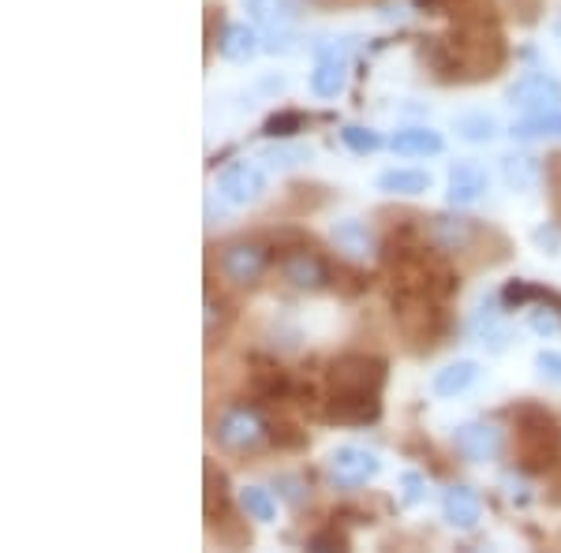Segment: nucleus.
I'll list each match as a JSON object with an SVG mask.
<instances>
[{
  "label": "nucleus",
  "mask_w": 561,
  "mask_h": 553,
  "mask_svg": "<svg viewBox=\"0 0 561 553\" xmlns=\"http://www.w3.org/2000/svg\"><path fill=\"white\" fill-rule=\"evenodd\" d=\"M517 457L531 475H547L561 460V430L547 407L524 404L517 412Z\"/></svg>",
  "instance_id": "nucleus-1"
},
{
  "label": "nucleus",
  "mask_w": 561,
  "mask_h": 553,
  "mask_svg": "<svg viewBox=\"0 0 561 553\" xmlns=\"http://www.w3.org/2000/svg\"><path fill=\"white\" fill-rule=\"evenodd\" d=\"M214 438L229 452H259L266 449V441H274V426L262 419L255 407H229L214 423Z\"/></svg>",
  "instance_id": "nucleus-2"
},
{
  "label": "nucleus",
  "mask_w": 561,
  "mask_h": 553,
  "mask_svg": "<svg viewBox=\"0 0 561 553\" xmlns=\"http://www.w3.org/2000/svg\"><path fill=\"white\" fill-rule=\"evenodd\" d=\"M386 382V362L364 352H348V356L333 359L325 370V385L330 393H378Z\"/></svg>",
  "instance_id": "nucleus-3"
},
{
  "label": "nucleus",
  "mask_w": 561,
  "mask_h": 553,
  "mask_svg": "<svg viewBox=\"0 0 561 553\" xmlns=\"http://www.w3.org/2000/svg\"><path fill=\"white\" fill-rule=\"evenodd\" d=\"M479 235H483L479 224L472 217H460V214H434L427 217V224H423V240H427L442 258L468 255L479 243Z\"/></svg>",
  "instance_id": "nucleus-4"
},
{
  "label": "nucleus",
  "mask_w": 561,
  "mask_h": 553,
  "mask_svg": "<svg viewBox=\"0 0 561 553\" xmlns=\"http://www.w3.org/2000/svg\"><path fill=\"white\" fill-rule=\"evenodd\" d=\"M266 266H270V255H266V247L255 240L225 243L221 255H217V269H221V277L237 288H255L262 280V274H266Z\"/></svg>",
  "instance_id": "nucleus-5"
},
{
  "label": "nucleus",
  "mask_w": 561,
  "mask_h": 553,
  "mask_svg": "<svg viewBox=\"0 0 561 553\" xmlns=\"http://www.w3.org/2000/svg\"><path fill=\"white\" fill-rule=\"evenodd\" d=\"M378 457L370 449H359V446H341V449H333L330 452V460H325V471H330V479L337 486H345V489H356V486H364L370 483V479L378 475Z\"/></svg>",
  "instance_id": "nucleus-6"
},
{
  "label": "nucleus",
  "mask_w": 561,
  "mask_h": 553,
  "mask_svg": "<svg viewBox=\"0 0 561 553\" xmlns=\"http://www.w3.org/2000/svg\"><path fill=\"white\" fill-rule=\"evenodd\" d=\"M280 277L293 288H300V292H322V288L333 285V274H330V266H325V258L314 255L311 247L288 251V255L280 258Z\"/></svg>",
  "instance_id": "nucleus-7"
},
{
  "label": "nucleus",
  "mask_w": 561,
  "mask_h": 553,
  "mask_svg": "<svg viewBox=\"0 0 561 553\" xmlns=\"http://www.w3.org/2000/svg\"><path fill=\"white\" fill-rule=\"evenodd\" d=\"M454 446L465 460L472 464H486V460H497L505 449V434L497 430L494 423H465L454 430Z\"/></svg>",
  "instance_id": "nucleus-8"
},
{
  "label": "nucleus",
  "mask_w": 561,
  "mask_h": 553,
  "mask_svg": "<svg viewBox=\"0 0 561 553\" xmlns=\"http://www.w3.org/2000/svg\"><path fill=\"white\" fill-rule=\"evenodd\" d=\"M217 192L229 198L232 206H255L262 192H266V176H262L251 161H232V165L221 169V176H217Z\"/></svg>",
  "instance_id": "nucleus-9"
},
{
  "label": "nucleus",
  "mask_w": 561,
  "mask_h": 553,
  "mask_svg": "<svg viewBox=\"0 0 561 553\" xmlns=\"http://www.w3.org/2000/svg\"><path fill=\"white\" fill-rule=\"evenodd\" d=\"M510 105H517L520 113H554L561 105V83L550 76H524L510 87Z\"/></svg>",
  "instance_id": "nucleus-10"
},
{
  "label": "nucleus",
  "mask_w": 561,
  "mask_h": 553,
  "mask_svg": "<svg viewBox=\"0 0 561 553\" xmlns=\"http://www.w3.org/2000/svg\"><path fill=\"white\" fill-rule=\"evenodd\" d=\"M378 412H382L378 393H330V401H325V419L348 423V426L375 423Z\"/></svg>",
  "instance_id": "nucleus-11"
},
{
  "label": "nucleus",
  "mask_w": 561,
  "mask_h": 553,
  "mask_svg": "<svg viewBox=\"0 0 561 553\" xmlns=\"http://www.w3.org/2000/svg\"><path fill=\"white\" fill-rule=\"evenodd\" d=\"M330 240L348 262H367V258H375V251H378L375 232H370V224H364L359 217H345V221L333 224Z\"/></svg>",
  "instance_id": "nucleus-12"
},
{
  "label": "nucleus",
  "mask_w": 561,
  "mask_h": 553,
  "mask_svg": "<svg viewBox=\"0 0 561 553\" xmlns=\"http://www.w3.org/2000/svg\"><path fill=\"white\" fill-rule=\"evenodd\" d=\"M442 516H446L449 528L457 531H472L479 523V516H483V505H479L476 489L472 486H449L446 497H442Z\"/></svg>",
  "instance_id": "nucleus-13"
},
{
  "label": "nucleus",
  "mask_w": 561,
  "mask_h": 553,
  "mask_svg": "<svg viewBox=\"0 0 561 553\" xmlns=\"http://www.w3.org/2000/svg\"><path fill=\"white\" fill-rule=\"evenodd\" d=\"M486 192V172L476 161H457L449 169V203L454 206H472Z\"/></svg>",
  "instance_id": "nucleus-14"
},
{
  "label": "nucleus",
  "mask_w": 561,
  "mask_h": 553,
  "mask_svg": "<svg viewBox=\"0 0 561 553\" xmlns=\"http://www.w3.org/2000/svg\"><path fill=\"white\" fill-rule=\"evenodd\" d=\"M259 49H262L259 34L251 31L248 23H229L221 31V38H217V53H221L225 60H232V65H243V60H251Z\"/></svg>",
  "instance_id": "nucleus-15"
},
{
  "label": "nucleus",
  "mask_w": 561,
  "mask_h": 553,
  "mask_svg": "<svg viewBox=\"0 0 561 553\" xmlns=\"http://www.w3.org/2000/svg\"><path fill=\"white\" fill-rule=\"evenodd\" d=\"M251 12V20L262 23L266 31H293V23L300 20L296 0H243Z\"/></svg>",
  "instance_id": "nucleus-16"
},
{
  "label": "nucleus",
  "mask_w": 561,
  "mask_h": 553,
  "mask_svg": "<svg viewBox=\"0 0 561 553\" xmlns=\"http://www.w3.org/2000/svg\"><path fill=\"white\" fill-rule=\"evenodd\" d=\"M389 147L397 153H404V158H431V153H442V135L431 131V128H401L389 139Z\"/></svg>",
  "instance_id": "nucleus-17"
},
{
  "label": "nucleus",
  "mask_w": 561,
  "mask_h": 553,
  "mask_svg": "<svg viewBox=\"0 0 561 553\" xmlns=\"http://www.w3.org/2000/svg\"><path fill=\"white\" fill-rule=\"evenodd\" d=\"M375 184L386 195H423L431 187V176L423 169H386Z\"/></svg>",
  "instance_id": "nucleus-18"
},
{
  "label": "nucleus",
  "mask_w": 561,
  "mask_h": 553,
  "mask_svg": "<svg viewBox=\"0 0 561 553\" xmlns=\"http://www.w3.org/2000/svg\"><path fill=\"white\" fill-rule=\"evenodd\" d=\"M502 176L513 192H531V187L542 180V165L539 158H528V153H513V158H502Z\"/></svg>",
  "instance_id": "nucleus-19"
},
{
  "label": "nucleus",
  "mask_w": 561,
  "mask_h": 553,
  "mask_svg": "<svg viewBox=\"0 0 561 553\" xmlns=\"http://www.w3.org/2000/svg\"><path fill=\"white\" fill-rule=\"evenodd\" d=\"M476 378H479L476 362L472 359H457V362H449V367H442L438 375H434V393H438V396H457V393H465Z\"/></svg>",
  "instance_id": "nucleus-20"
},
{
  "label": "nucleus",
  "mask_w": 561,
  "mask_h": 553,
  "mask_svg": "<svg viewBox=\"0 0 561 553\" xmlns=\"http://www.w3.org/2000/svg\"><path fill=\"white\" fill-rule=\"evenodd\" d=\"M345 83H348V71H345V60H337V57H322L311 71V90L319 97H337L341 90H345Z\"/></svg>",
  "instance_id": "nucleus-21"
},
{
  "label": "nucleus",
  "mask_w": 561,
  "mask_h": 553,
  "mask_svg": "<svg viewBox=\"0 0 561 553\" xmlns=\"http://www.w3.org/2000/svg\"><path fill=\"white\" fill-rule=\"evenodd\" d=\"M513 139H561V113H531L513 124Z\"/></svg>",
  "instance_id": "nucleus-22"
},
{
  "label": "nucleus",
  "mask_w": 561,
  "mask_h": 553,
  "mask_svg": "<svg viewBox=\"0 0 561 553\" xmlns=\"http://www.w3.org/2000/svg\"><path fill=\"white\" fill-rule=\"evenodd\" d=\"M206 520H229V489H225V475L214 471V464H206Z\"/></svg>",
  "instance_id": "nucleus-23"
},
{
  "label": "nucleus",
  "mask_w": 561,
  "mask_h": 553,
  "mask_svg": "<svg viewBox=\"0 0 561 553\" xmlns=\"http://www.w3.org/2000/svg\"><path fill=\"white\" fill-rule=\"evenodd\" d=\"M454 128L465 142H491L497 135V120L491 113H460Z\"/></svg>",
  "instance_id": "nucleus-24"
},
{
  "label": "nucleus",
  "mask_w": 561,
  "mask_h": 553,
  "mask_svg": "<svg viewBox=\"0 0 561 553\" xmlns=\"http://www.w3.org/2000/svg\"><path fill=\"white\" fill-rule=\"evenodd\" d=\"M240 509L248 512V520H255V523H274V497H270V489H262V486H243L240 489Z\"/></svg>",
  "instance_id": "nucleus-25"
},
{
  "label": "nucleus",
  "mask_w": 561,
  "mask_h": 553,
  "mask_svg": "<svg viewBox=\"0 0 561 553\" xmlns=\"http://www.w3.org/2000/svg\"><path fill=\"white\" fill-rule=\"evenodd\" d=\"M304 128H307V116L296 113V108H285V113H274L262 124V135H270V139H288V135H296Z\"/></svg>",
  "instance_id": "nucleus-26"
},
{
  "label": "nucleus",
  "mask_w": 561,
  "mask_h": 553,
  "mask_svg": "<svg viewBox=\"0 0 561 553\" xmlns=\"http://www.w3.org/2000/svg\"><path fill=\"white\" fill-rule=\"evenodd\" d=\"M341 139H345V147L356 150V153H375L378 147H382V135L370 131V128H359V124H348V128H341Z\"/></svg>",
  "instance_id": "nucleus-27"
},
{
  "label": "nucleus",
  "mask_w": 561,
  "mask_h": 553,
  "mask_svg": "<svg viewBox=\"0 0 561 553\" xmlns=\"http://www.w3.org/2000/svg\"><path fill=\"white\" fill-rule=\"evenodd\" d=\"M274 486H277V494L285 497L288 505H293V509H300V505L307 502V497H311V486H307V479H300V475H277L274 479Z\"/></svg>",
  "instance_id": "nucleus-28"
},
{
  "label": "nucleus",
  "mask_w": 561,
  "mask_h": 553,
  "mask_svg": "<svg viewBox=\"0 0 561 553\" xmlns=\"http://www.w3.org/2000/svg\"><path fill=\"white\" fill-rule=\"evenodd\" d=\"M225 303L221 299H214V292H206V341L210 344H217V337L225 333Z\"/></svg>",
  "instance_id": "nucleus-29"
},
{
  "label": "nucleus",
  "mask_w": 561,
  "mask_h": 553,
  "mask_svg": "<svg viewBox=\"0 0 561 553\" xmlns=\"http://www.w3.org/2000/svg\"><path fill=\"white\" fill-rule=\"evenodd\" d=\"M307 158H311V150H304V147H277V150H270L262 161H270V169H293Z\"/></svg>",
  "instance_id": "nucleus-30"
},
{
  "label": "nucleus",
  "mask_w": 561,
  "mask_h": 553,
  "mask_svg": "<svg viewBox=\"0 0 561 553\" xmlns=\"http://www.w3.org/2000/svg\"><path fill=\"white\" fill-rule=\"evenodd\" d=\"M528 322H531V330H536V333L550 337V333L561 330V307H554V311H547V307H542V311H531Z\"/></svg>",
  "instance_id": "nucleus-31"
},
{
  "label": "nucleus",
  "mask_w": 561,
  "mask_h": 553,
  "mask_svg": "<svg viewBox=\"0 0 561 553\" xmlns=\"http://www.w3.org/2000/svg\"><path fill=\"white\" fill-rule=\"evenodd\" d=\"M536 370H539V378H547V382L561 385V352H539V356H536Z\"/></svg>",
  "instance_id": "nucleus-32"
},
{
  "label": "nucleus",
  "mask_w": 561,
  "mask_h": 553,
  "mask_svg": "<svg viewBox=\"0 0 561 553\" xmlns=\"http://www.w3.org/2000/svg\"><path fill=\"white\" fill-rule=\"evenodd\" d=\"M325 546H345V539H341V534H333V531L314 534V539H311V550H325Z\"/></svg>",
  "instance_id": "nucleus-33"
},
{
  "label": "nucleus",
  "mask_w": 561,
  "mask_h": 553,
  "mask_svg": "<svg viewBox=\"0 0 561 553\" xmlns=\"http://www.w3.org/2000/svg\"><path fill=\"white\" fill-rule=\"evenodd\" d=\"M547 479H550V486H554V489H558V494H554V502H561V460H558V464H554V468H550V471H547Z\"/></svg>",
  "instance_id": "nucleus-34"
},
{
  "label": "nucleus",
  "mask_w": 561,
  "mask_h": 553,
  "mask_svg": "<svg viewBox=\"0 0 561 553\" xmlns=\"http://www.w3.org/2000/svg\"><path fill=\"white\" fill-rule=\"evenodd\" d=\"M404 486H409V502H415V497H420V479H415V475H404Z\"/></svg>",
  "instance_id": "nucleus-35"
},
{
  "label": "nucleus",
  "mask_w": 561,
  "mask_h": 553,
  "mask_svg": "<svg viewBox=\"0 0 561 553\" xmlns=\"http://www.w3.org/2000/svg\"><path fill=\"white\" fill-rule=\"evenodd\" d=\"M314 4H345V0H314Z\"/></svg>",
  "instance_id": "nucleus-36"
}]
</instances>
